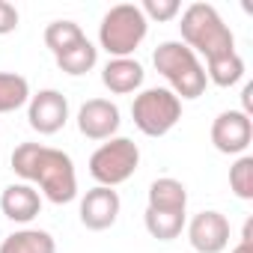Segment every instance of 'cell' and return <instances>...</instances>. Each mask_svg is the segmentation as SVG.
Here are the masks:
<instances>
[{"instance_id":"obj_1","label":"cell","mask_w":253,"mask_h":253,"mask_svg":"<svg viewBox=\"0 0 253 253\" xmlns=\"http://www.w3.org/2000/svg\"><path fill=\"white\" fill-rule=\"evenodd\" d=\"M9 164L21 182L33 185L54 206H66L78 197L75 161L63 149L45 146V143H18L12 149Z\"/></svg>"},{"instance_id":"obj_2","label":"cell","mask_w":253,"mask_h":253,"mask_svg":"<svg viewBox=\"0 0 253 253\" xmlns=\"http://www.w3.org/2000/svg\"><path fill=\"white\" fill-rule=\"evenodd\" d=\"M179 30H182V42L197 57H206V63L217 60V57H226V54L235 51V36L223 24L220 12L211 3H191L182 12Z\"/></svg>"},{"instance_id":"obj_3","label":"cell","mask_w":253,"mask_h":253,"mask_svg":"<svg viewBox=\"0 0 253 253\" xmlns=\"http://www.w3.org/2000/svg\"><path fill=\"white\" fill-rule=\"evenodd\" d=\"M152 66L155 72L170 84L167 89L182 101V98H200L206 92V69L200 63V57L185 45V42H161L152 54Z\"/></svg>"},{"instance_id":"obj_4","label":"cell","mask_w":253,"mask_h":253,"mask_svg":"<svg viewBox=\"0 0 253 253\" xmlns=\"http://www.w3.org/2000/svg\"><path fill=\"white\" fill-rule=\"evenodd\" d=\"M149 33V21L134 3H116L104 12L98 24V45L110 54V60L119 57H131L140 42Z\"/></svg>"},{"instance_id":"obj_5","label":"cell","mask_w":253,"mask_h":253,"mask_svg":"<svg viewBox=\"0 0 253 253\" xmlns=\"http://www.w3.org/2000/svg\"><path fill=\"white\" fill-rule=\"evenodd\" d=\"M131 119L137 131L146 137H164L170 134L182 119V101L167 86H149L134 95L131 101Z\"/></svg>"},{"instance_id":"obj_6","label":"cell","mask_w":253,"mask_h":253,"mask_svg":"<svg viewBox=\"0 0 253 253\" xmlns=\"http://www.w3.org/2000/svg\"><path fill=\"white\" fill-rule=\"evenodd\" d=\"M137 167H140V149L131 137H110L89 155V176L104 188L128 182L137 173Z\"/></svg>"},{"instance_id":"obj_7","label":"cell","mask_w":253,"mask_h":253,"mask_svg":"<svg viewBox=\"0 0 253 253\" xmlns=\"http://www.w3.org/2000/svg\"><path fill=\"white\" fill-rule=\"evenodd\" d=\"M253 140V119L241 110H223L211 122V146L220 155H244Z\"/></svg>"},{"instance_id":"obj_8","label":"cell","mask_w":253,"mask_h":253,"mask_svg":"<svg viewBox=\"0 0 253 253\" xmlns=\"http://www.w3.org/2000/svg\"><path fill=\"white\" fill-rule=\"evenodd\" d=\"M27 122L39 134H57L69 122V98L60 89H39L27 101Z\"/></svg>"},{"instance_id":"obj_9","label":"cell","mask_w":253,"mask_h":253,"mask_svg":"<svg viewBox=\"0 0 253 253\" xmlns=\"http://www.w3.org/2000/svg\"><path fill=\"white\" fill-rule=\"evenodd\" d=\"M188 226V241L197 253H223L229 247V220L226 214L206 209L191 217Z\"/></svg>"},{"instance_id":"obj_10","label":"cell","mask_w":253,"mask_h":253,"mask_svg":"<svg viewBox=\"0 0 253 253\" xmlns=\"http://www.w3.org/2000/svg\"><path fill=\"white\" fill-rule=\"evenodd\" d=\"M119 107L110 98H89L78 110V131L86 140H110L119 131Z\"/></svg>"},{"instance_id":"obj_11","label":"cell","mask_w":253,"mask_h":253,"mask_svg":"<svg viewBox=\"0 0 253 253\" xmlns=\"http://www.w3.org/2000/svg\"><path fill=\"white\" fill-rule=\"evenodd\" d=\"M119 209H122V200L113 188H104V185H95L84 194L81 200V223L92 232H104L116 223L119 217Z\"/></svg>"},{"instance_id":"obj_12","label":"cell","mask_w":253,"mask_h":253,"mask_svg":"<svg viewBox=\"0 0 253 253\" xmlns=\"http://www.w3.org/2000/svg\"><path fill=\"white\" fill-rule=\"evenodd\" d=\"M0 211H3L12 223H30L42 211V194L27 182L6 185L3 194H0Z\"/></svg>"},{"instance_id":"obj_13","label":"cell","mask_w":253,"mask_h":253,"mask_svg":"<svg viewBox=\"0 0 253 253\" xmlns=\"http://www.w3.org/2000/svg\"><path fill=\"white\" fill-rule=\"evenodd\" d=\"M143 66L134 57H119V60H107L101 69V84L113 92V95H128L137 92L143 86Z\"/></svg>"},{"instance_id":"obj_14","label":"cell","mask_w":253,"mask_h":253,"mask_svg":"<svg viewBox=\"0 0 253 253\" xmlns=\"http://www.w3.org/2000/svg\"><path fill=\"white\" fill-rule=\"evenodd\" d=\"M149 206L146 209H155V211H182L188 209V188L173 179V176H161L149 185Z\"/></svg>"},{"instance_id":"obj_15","label":"cell","mask_w":253,"mask_h":253,"mask_svg":"<svg viewBox=\"0 0 253 253\" xmlns=\"http://www.w3.org/2000/svg\"><path fill=\"white\" fill-rule=\"evenodd\" d=\"M0 253H57V241L48 229H15L3 238L0 244Z\"/></svg>"},{"instance_id":"obj_16","label":"cell","mask_w":253,"mask_h":253,"mask_svg":"<svg viewBox=\"0 0 253 253\" xmlns=\"http://www.w3.org/2000/svg\"><path fill=\"white\" fill-rule=\"evenodd\" d=\"M54 60H57L60 72H66V75H72V78H81V75H86V72L95 69V63H98V48H95L89 39H81L78 45H72L69 51H63V54L54 57Z\"/></svg>"},{"instance_id":"obj_17","label":"cell","mask_w":253,"mask_h":253,"mask_svg":"<svg viewBox=\"0 0 253 253\" xmlns=\"http://www.w3.org/2000/svg\"><path fill=\"white\" fill-rule=\"evenodd\" d=\"M206 81H211L214 86H235L241 78H244V60L238 51L226 54V57H217V60H209L206 66Z\"/></svg>"},{"instance_id":"obj_18","label":"cell","mask_w":253,"mask_h":253,"mask_svg":"<svg viewBox=\"0 0 253 253\" xmlns=\"http://www.w3.org/2000/svg\"><path fill=\"white\" fill-rule=\"evenodd\" d=\"M30 84L24 75L15 72H0V113H12L30 101Z\"/></svg>"},{"instance_id":"obj_19","label":"cell","mask_w":253,"mask_h":253,"mask_svg":"<svg viewBox=\"0 0 253 253\" xmlns=\"http://www.w3.org/2000/svg\"><path fill=\"white\" fill-rule=\"evenodd\" d=\"M143 223H146V232L158 241H173L182 235L185 229V214L182 211H155V209H146L143 214Z\"/></svg>"},{"instance_id":"obj_20","label":"cell","mask_w":253,"mask_h":253,"mask_svg":"<svg viewBox=\"0 0 253 253\" xmlns=\"http://www.w3.org/2000/svg\"><path fill=\"white\" fill-rule=\"evenodd\" d=\"M81 39H86V33L81 30V24L69 21V18H60V21H51L45 27V45L54 57H60L63 51H69L72 45H78Z\"/></svg>"},{"instance_id":"obj_21","label":"cell","mask_w":253,"mask_h":253,"mask_svg":"<svg viewBox=\"0 0 253 253\" xmlns=\"http://www.w3.org/2000/svg\"><path fill=\"white\" fill-rule=\"evenodd\" d=\"M229 188L238 200H253V155H238L229 167Z\"/></svg>"},{"instance_id":"obj_22","label":"cell","mask_w":253,"mask_h":253,"mask_svg":"<svg viewBox=\"0 0 253 253\" xmlns=\"http://www.w3.org/2000/svg\"><path fill=\"white\" fill-rule=\"evenodd\" d=\"M140 12L146 15V21H173L182 12L179 0H143Z\"/></svg>"},{"instance_id":"obj_23","label":"cell","mask_w":253,"mask_h":253,"mask_svg":"<svg viewBox=\"0 0 253 253\" xmlns=\"http://www.w3.org/2000/svg\"><path fill=\"white\" fill-rule=\"evenodd\" d=\"M12 30H18V9L6 0H0V36H6Z\"/></svg>"},{"instance_id":"obj_24","label":"cell","mask_w":253,"mask_h":253,"mask_svg":"<svg viewBox=\"0 0 253 253\" xmlns=\"http://www.w3.org/2000/svg\"><path fill=\"white\" fill-rule=\"evenodd\" d=\"M241 113H247L250 116V110H253V84H244V89H241Z\"/></svg>"},{"instance_id":"obj_25","label":"cell","mask_w":253,"mask_h":253,"mask_svg":"<svg viewBox=\"0 0 253 253\" xmlns=\"http://www.w3.org/2000/svg\"><path fill=\"white\" fill-rule=\"evenodd\" d=\"M229 253H253V244H244V241H238Z\"/></svg>"}]
</instances>
